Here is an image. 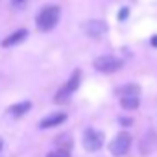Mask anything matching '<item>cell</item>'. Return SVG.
Instances as JSON below:
<instances>
[{"mask_svg": "<svg viewBox=\"0 0 157 157\" xmlns=\"http://www.w3.org/2000/svg\"><path fill=\"white\" fill-rule=\"evenodd\" d=\"M2 146H4V140H2V137H0V150H2Z\"/></svg>", "mask_w": 157, "mask_h": 157, "instance_id": "2e32d148", "label": "cell"}, {"mask_svg": "<svg viewBox=\"0 0 157 157\" xmlns=\"http://www.w3.org/2000/svg\"><path fill=\"white\" fill-rule=\"evenodd\" d=\"M129 148H131V135L126 133V131L118 133V135L111 140V144H109V151H111L115 157L126 155V153L129 151Z\"/></svg>", "mask_w": 157, "mask_h": 157, "instance_id": "277c9868", "label": "cell"}, {"mask_svg": "<svg viewBox=\"0 0 157 157\" xmlns=\"http://www.w3.org/2000/svg\"><path fill=\"white\" fill-rule=\"evenodd\" d=\"M26 35H28V32H26V30H19V32H15L13 35H10L8 39H4V41H2V46H13V44L21 43V41H24V39H26Z\"/></svg>", "mask_w": 157, "mask_h": 157, "instance_id": "30bf717a", "label": "cell"}, {"mask_svg": "<svg viewBox=\"0 0 157 157\" xmlns=\"http://www.w3.org/2000/svg\"><path fill=\"white\" fill-rule=\"evenodd\" d=\"M128 17V10H122V13H118V19L122 21V19H126Z\"/></svg>", "mask_w": 157, "mask_h": 157, "instance_id": "4fadbf2b", "label": "cell"}, {"mask_svg": "<svg viewBox=\"0 0 157 157\" xmlns=\"http://www.w3.org/2000/svg\"><path fill=\"white\" fill-rule=\"evenodd\" d=\"M105 32H107V26H105L104 21H89V22L85 24V33H87L89 37L98 39V37H102Z\"/></svg>", "mask_w": 157, "mask_h": 157, "instance_id": "ba28073f", "label": "cell"}, {"mask_svg": "<svg viewBox=\"0 0 157 157\" xmlns=\"http://www.w3.org/2000/svg\"><path fill=\"white\" fill-rule=\"evenodd\" d=\"M139 93H140V89L137 87V85H126V87H122L120 91H118V94H120V105L124 107V109H137L139 107V104H140V98H139Z\"/></svg>", "mask_w": 157, "mask_h": 157, "instance_id": "7a4b0ae2", "label": "cell"}, {"mask_svg": "<svg viewBox=\"0 0 157 157\" xmlns=\"http://www.w3.org/2000/svg\"><path fill=\"white\" fill-rule=\"evenodd\" d=\"M65 120H67V115H65V113H54V115H48L46 118H43L41 124H39V128H41V129H48V128L59 126V124L65 122Z\"/></svg>", "mask_w": 157, "mask_h": 157, "instance_id": "9c48e42d", "label": "cell"}, {"mask_svg": "<svg viewBox=\"0 0 157 157\" xmlns=\"http://www.w3.org/2000/svg\"><path fill=\"white\" fill-rule=\"evenodd\" d=\"M46 157H70V153H68V150H65V148H57V150L50 151Z\"/></svg>", "mask_w": 157, "mask_h": 157, "instance_id": "7c38bea8", "label": "cell"}, {"mask_svg": "<svg viewBox=\"0 0 157 157\" xmlns=\"http://www.w3.org/2000/svg\"><path fill=\"white\" fill-rule=\"evenodd\" d=\"M22 2H26V0H13V4H17V6H19V4H22Z\"/></svg>", "mask_w": 157, "mask_h": 157, "instance_id": "5bb4252c", "label": "cell"}, {"mask_svg": "<svg viewBox=\"0 0 157 157\" xmlns=\"http://www.w3.org/2000/svg\"><path fill=\"white\" fill-rule=\"evenodd\" d=\"M59 15H61V10L57 6H44L39 15L35 17V22H37V28L41 32H50L57 22H59Z\"/></svg>", "mask_w": 157, "mask_h": 157, "instance_id": "6da1fadb", "label": "cell"}, {"mask_svg": "<svg viewBox=\"0 0 157 157\" xmlns=\"http://www.w3.org/2000/svg\"><path fill=\"white\" fill-rule=\"evenodd\" d=\"M80 80H82V74H80V70H76L74 74H72V78L70 80L57 91V94H56V102L57 104H65V102H68V98L72 96V93L80 87Z\"/></svg>", "mask_w": 157, "mask_h": 157, "instance_id": "3957f363", "label": "cell"}, {"mask_svg": "<svg viewBox=\"0 0 157 157\" xmlns=\"http://www.w3.org/2000/svg\"><path fill=\"white\" fill-rule=\"evenodd\" d=\"M155 146H157V135L153 129H150L142 135V139L139 142V151H140V155H150L155 150Z\"/></svg>", "mask_w": 157, "mask_h": 157, "instance_id": "52a82bcc", "label": "cell"}, {"mask_svg": "<svg viewBox=\"0 0 157 157\" xmlns=\"http://www.w3.org/2000/svg\"><path fill=\"white\" fill-rule=\"evenodd\" d=\"M94 68L98 72H105V74H111V72H117L122 68V61L115 56H100L94 59Z\"/></svg>", "mask_w": 157, "mask_h": 157, "instance_id": "5b68a950", "label": "cell"}, {"mask_svg": "<svg viewBox=\"0 0 157 157\" xmlns=\"http://www.w3.org/2000/svg\"><path fill=\"white\" fill-rule=\"evenodd\" d=\"M30 107H32L30 102H21V104L11 105L8 111H10V115H13V117H21V115H26V113L30 111Z\"/></svg>", "mask_w": 157, "mask_h": 157, "instance_id": "8fae6325", "label": "cell"}, {"mask_svg": "<svg viewBox=\"0 0 157 157\" xmlns=\"http://www.w3.org/2000/svg\"><path fill=\"white\" fill-rule=\"evenodd\" d=\"M104 146V133L98 131V129H85L83 133V148L87 151H98L100 148Z\"/></svg>", "mask_w": 157, "mask_h": 157, "instance_id": "8992f818", "label": "cell"}, {"mask_svg": "<svg viewBox=\"0 0 157 157\" xmlns=\"http://www.w3.org/2000/svg\"><path fill=\"white\" fill-rule=\"evenodd\" d=\"M151 44H153V46H157V35H155V37L151 39Z\"/></svg>", "mask_w": 157, "mask_h": 157, "instance_id": "9a60e30c", "label": "cell"}]
</instances>
